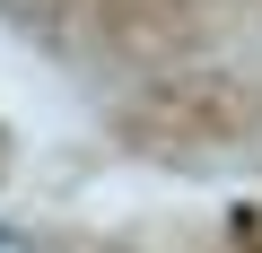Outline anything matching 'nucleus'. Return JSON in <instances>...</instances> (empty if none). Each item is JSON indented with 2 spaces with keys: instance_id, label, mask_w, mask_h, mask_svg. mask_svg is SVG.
Returning <instances> with one entry per match:
<instances>
[{
  "instance_id": "f257e3e1",
  "label": "nucleus",
  "mask_w": 262,
  "mask_h": 253,
  "mask_svg": "<svg viewBox=\"0 0 262 253\" xmlns=\"http://www.w3.org/2000/svg\"><path fill=\"white\" fill-rule=\"evenodd\" d=\"M0 253H9V227H0Z\"/></svg>"
}]
</instances>
